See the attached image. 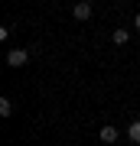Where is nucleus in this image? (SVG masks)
I'll list each match as a JSON object with an SVG mask.
<instances>
[{
	"instance_id": "423d86ee",
	"label": "nucleus",
	"mask_w": 140,
	"mask_h": 146,
	"mask_svg": "<svg viewBox=\"0 0 140 146\" xmlns=\"http://www.w3.org/2000/svg\"><path fill=\"white\" fill-rule=\"evenodd\" d=\"M13 114V101L10 98H0V117H10Z\"/></svg>"
},
{
	"instance_id": "0eeeda50",
	"label": "nucleus",
	"mask_w": 140,
	"mask_h": 146,
	"mask_svg": "<svg viewBox=\"0 0 140 146\" xmlns=\"http://www.w3.org/2000/svg\"><path fill=\"white\" fill-rule=\"evenodd\" d=\"M134 29H140V13H137V16H134Z\"/></svg>"
},
{
	"instance_id": "f03ea898",
	"label": "nucleus",
	"mask_w": 140,
	"mask_h": 146,
	"mask_svg": "<svg viewBox=\"0 0 140 146\" xmlns=\"http://www.w3.org/2000/svg\"><path fill=\"white\" fill-rule=\"evenodd\" d=\"M72 20H78V23L91 20V3H88V0H78V3L72 7Z\"/></svg>"
},
{
	"instance_id": "7ed1b4c3",
	"label": "nucleus",
	"mask_w": 140,
	"mask_h": 146,
	"mask_svg": "<svg viewBox=\"0 0 140 146\" xmlns=\"http://www.w3.org/2000/svg\"><path fill=\"white\" fill-rule=\"evenodd\" d=\"M117 136H121L117 127H101V130H98V140H101V143H114Z\"/></svg>"
},
{
	"instance_id": "20e7f679",
	"label": "nucleus",
	"mask_w": 140,
	"mask_h": 146,
	"mask_svg": "<svg viewBox=\"0 0 140 146\" xmlns=\"http://www.w3.org/2000/svg\"><path fill=\"white\" fill-rule=\"evenodd\" d=\"M111 39H114L117 46H127V42H130V33H127V29H114V33H111Z\"/></svg>"
},
{
	"instance_id": "39448f33",
	"label": "nucleus",
	"mask_w": 140,
	"mask_h": 146,
	"mask_svg": "<svg viewBox=\"0 0 140 146\" xmlns=\"http://www.w3.org/2000/svg\"><path fill=\"white\" fill-rule=\"evenodd\" d=\"M127 136L140 146V120H134V123H127Z\"/></svg>"
},
{
	"instance_id": "f257e3e1",
	"label": "nucleus",
	"mask_w": 140,
	"mask_h": 146,
	"mask_svg": "<svg viewBox=\"0 0 140 146\" xmlns=\"http://www.w3.org/2000/svg\"><path fill=\"white\" fill-rule=\"evenodd\" d=\"M26 62H29V52H26V49H10V52H7V65L10 68H20Z\"/></svg>"
}]
</instances>
